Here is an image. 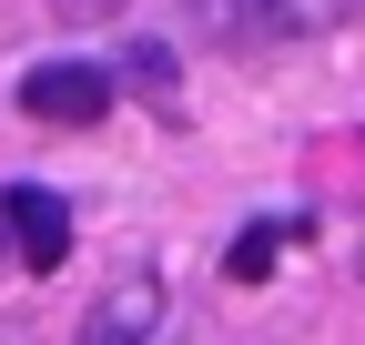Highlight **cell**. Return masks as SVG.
Returning <instances> with one entry per match:
<instances>
[{
	"label": "cell",
	"instance_id": "1",
	"mask_svg": "<svg viewBox=\"0 0 365 345\" xmlns=\"http://www.w3.org/2000/svg\"><path fill=\"white\" fill-rule=\"evenodd\" d=\"M203 31H223L234 51H254V41H314V31H335L355 0H193Z\"/></svg>",
	"mask_w": 365,
	"mask_h": 345
},
{
	"label": "cell",
	"instance_id": "2",
	"mask_svg": "<svg viewBox=\"0 0 365 345\" xmlns=\"http://www.w3.org/2000/svg\"><path fill=\"white\" fill-rule=\"evenodd\" d=\"M21 112L51 122V133H81V122L112 112V71L102 61H41V71H21Z\"/></svg>",
	"mask_w": 365,
	"mask_h": 345
},
{
	"label": "cell",
	"instance_id": "3",
	"mask_svg": "<svg viewBox=\"0 0 365 345\" xmlns=\"http://www.w3.org/2000/svg\"><path fill=\"white\" fill-rule=\"evenodd\" d=\"M0 234H11V254H21L31 274H61V254H71V213H61L51 183H11V193H0Z\"/></svg>",
	"mask_w": 365,
	"mask_h": 345
},
{
	"label": "cell",
	"instance_id": "4",
	"mask_svg": "<svg viewBox=\"0 0 365 345\" xmlns=\"http://www.w3.org/2000/svg\"><path fill=\"white\" fill-rule=\"evenodd\" d=\"M153 325H163V274H122L102 305L81 315V335H91V345H132V335H153Z\"/></svg>",
	"mask_w": 365,
	"mask_h": 345
},
{
	"label": "cell",
	"instance_id": "5",
	"mask_svg": "<svg viewBox=\"0 0 365 345\" xmlns=\"http://www.w3.org/2000/svg\"><path fill=\"white\" fill-rule=\"evenodd\" d=\"M122 81L143 92V112L182 122V81H173V51H163V41H132V51H122Z\"/></svg>",
	"mask_w": 365,
	"mask_h": 345
},
{
	"label": "cell",
	"instance_id": "6",
	"mask_svg": "<svg viewBox=\"0 0 365 345\" xmlns=\"http://www.w3.org/2000/svg\"><path fill=\"white\" fill-rule=\"evenodd\" d=\"M274 264H284V224H244L234 254H223V274H234V284H264Z\"/></svg>",
	"mask_w": 365,
	"mask_h": 345
},
{
	"label": "cell",
	"instance_id": "7",
	"mask_svg": "<svg viewBox=\"0 0 365 345\" xmlns=\"http://www.w3.org/2000/svg\"><path fill=\"white\" fill-rule=\"evenodd\" d=\"M51 11H61V21H102L112 0H51Z\"/></svg>",
	"mask_w": 365,
	"mask_h": 345
},
{
	"label": "cell",
	"instance_id": "8",
	"mask_svg": "<svg viewBox=\"0 0 365 345\" xmlns=\"http://www.w3.org/2000/svg\"><path fill=\"white\" fill-rule=\"evenodd\" d=\"M345 163H355V172H365V143H345Z\"/></svg>",
	"mask_w": 365,
	"mask_h": 345
},
{
	"label": "cell",
	"instance_id": "9",
	"mask_svg": "<svg viewBox=\"0 0 365 345\" xmlns=\"http://www.w3.org/2000/svg\"><path fill=\"white\" fill-rule=\"evenodd\" d=\"M0 254H11V234H0Z\"/></svg>",
	"mask_w": 365,
	"mask_h": 345
}]
</instances>
